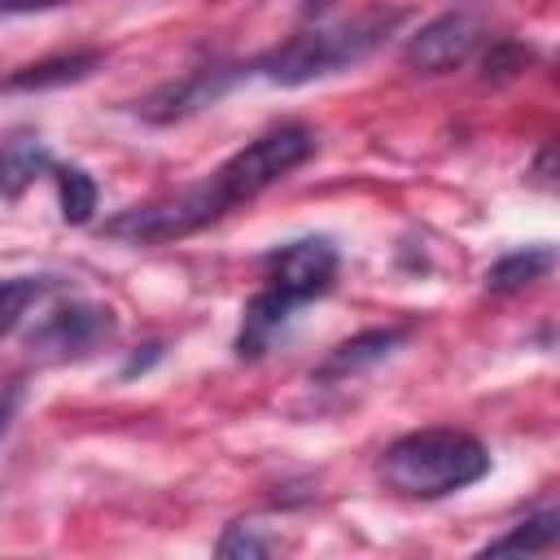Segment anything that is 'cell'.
Segmentation results:
<instances>
[{
    "label": "cell",
    "instance_id": "obj_20",
    "mask_svg": "<svg viewBox=\"0 0 560 560\" xmlns=\"http://www.w3.org/2000/svg\"><path fill=\"white\" fill-rule=\"evenodd\" d=\"M18 398H22V385H9V389L0 394V433L9 429V420H13V411H18Z\"/></svg>",
    "mask_w": 560,
    "mask_h": 560
},
{
    "label": "cell",
    "instance_id": "obj_1",
    "mask_svg": "<svg viewBox=\"0 0 560 560\" xmlns=\"http://www.w3.org/2000/svg\"><path fill=\"white\" fill-rule=\"evenodd\" d=\"M490 472V451L464 429H416L385 446L381 481L402 499H442Z\"/></svg>",
    "mask_w": 560,
    "mask_h": 560
},
{
    "label": "cell",
    "instance_id": "obj_3",
    "mask_svg": "<svg viewBox=\"0 0 560 560\" xmlns=\"http://www.w3.org/2000/svg\"><path fill=\"white\" fill-rule=\"evenodd\" d=\"M228 210H232V201L223 197V188L210 175L206 184H192V188H184L166 201L118 210L114 219H105L101 232L114 236V241H127V245H166V241H179V236H192V232L210 228Z\"/></svg>",
    "mask_w": 560,
    "mask_h": 560
},
{
    "label": "cell",
    "instance_id": "obj_19",
    "mask_svg": "<svg viewBox=\"0 0 560 560\" xmlns=\"http://www.w3.org/2000/svg\"><path fill=\"white\" fill-rule=\"evenodd\" d=\"M66 0H0V18H22V13H44V9H57Z\"/></svg>",
    "mask_w": 560,
    "mask_h": 560
},
{
    "label": "cell",
    "instance_id": "obj_18",
    "mask_svg": "<svg viewBox=\"0 0 560 560\" xmlns=\"http://www.w3.org/2000/svg\"><path fill=\"white\" fill-rule=\"evenodd\" d=\"M525 61H529V52H521V48L503 44L499 52H490V57H486V79H508V74H516Z\"/></svg>",
    "mask_w": 560,
    "mask_h": 560
},
{
    "label": "cell",
    "instance_id": "obj_8",
    "mask_svg": "<svg viewBox=\"0 0 560 560\" xmlns=\"http://www.w3.org/2000/svg\"><path fill=\"white\" fill-rule=\"evenodd\" d=\"M232 83V70H192L188 79H179V83H166V88H158L144 105H140V114L144 118H153V122H175V118H184V114H197V109H206L210 101H219L223 96V88Z\"/></svg>",
    "mask_w": 560,
    "mask_h": 560
},
{
    "label": "cell",
    "instance_id": "obj_14",
    "mask_svg": "<svg viewBox=\"0 0 560 560\" xmlns=\"http://www.w3.org/2000/svg\"><path fill=\"white\" fill-rule=\"evenodd\" d=\"M551 267H556V254H551L547 245H538V249H516V254L499 258V262L486 271V289H490V293H516V289L542 280Z\"/></svg>",
    "mask_w": 560,
    "mask_h": 560
},
{
    "label": "cell",
    "instance_id": "obj_16",
    "mask_svg": "<svg viewBox=\"0 0 560 560\" xmlns=\"http://www.w3.org/2000/svg\"><path fill=\"white\" fill-rule=\"evenodd\" d=\"M57 197L66 223H88L96 210V179L83 166H57Z\"/></svg>",
    "mask_w": 560,
    "mask_h": 560
},
{
    "label": "cell",
    "instance_id": "obj_12",
    "mask_svg": "<svg viewBox=\"0 0 560 560\" xmlns=\"http://www.w3.org/2000/svg\"><path fill=\"white\" fill-rule=\"evenodd\" d=\"M52 166L48 149L35 136H9L0 140V197H18L35 184V175H44Z\"/></svg>",
    "mask_w": 560,
    "mask_h": 560
},
{
    "label": "cell",
    "instance_id": "obj_17",
    "mask_svg": "<svg viewBox=\"0 0 560 560\" xmlns=\"http://www.w3.org/2000/svg\"><path fill=\"white\" fill-rule=\"evenodd\" d=\"M48 276H13V280H0V337L9 328H18V319L31 311V302H39L48 293Z\"/></svg>",
    "mask_w": 560,
    "mask_h": 560
},
{
    "label": "cell",
    "instance_id": "obj_7",
    "mask_svg": "<svg viewBox=\"0 0 560 560\" xmlns=\"http://www.w3.org/2000/svg\"><path fill=\"white\" fill-rule=\"evenodd\" d=\"M477 39H481V22L472 13H442L407 39L402 61L416 74H446V70H455L472 57Z\"/></svg>",
    "mask_w": 560,
    "mask_h": 560
},
{
    "label": "cell",
    "instance_id": "obj_15",
    "mask_svg": "<svg viewBox=\"0 0 560 560\" xmlns=\"http://www.w3.org/2000/svg\"><path fill=\"white\" fill-rule=\"evenodd\" d=\"M289 542L280 538V534H271L267 525H258V521H236V525H228L223 529V538H219V556L223 560H262V556H276V551H284Z\"/></svg>",
    "mask_w": 560,
    "mask_h": 560
},
{
    "label": "cell",
    "instance_id": "obj_5",
    "mask_svg": "<svg viewBox=\"0 0 560 560\" xmlns=\"http://www.w3.org/2000/svg\"><path fill=\"white\" fill-rule=\"evenodd\" d=\"M114 311L109 306H92V302H74V306H57L48 311L31 332H26V350L44 363H70V359H88L92 350H101L114 337Z\"/></svg>",
    "mask_w": 560,
    "mask_h": 560
},
{
    "label": "cell",
    "instance_id": "obj_11",
    "mask_svg": "<svg viewBox=\"0 0 560 560\" xmlns=\"http://www.w3.org/2000/svg\"><path fill=\"white\" fill-rule=\"evenodd\" d=\"M289 311H298L289 298H280L276 289H258L249 302H245V311H241V332H236V354L241 359H258V354H267V346L276 341V332L284 328V319H289Z\"/></svg>",
    "mask_w": 560,
    "mask_h": 560
},
{
    "label": "cell",
    "instance_id": "obj_4",
    "mask_svg": "<svg viewBox=\"0 0 560 560\" xmlns=\"http://www.w3.org/2000/svg\"><path fill=\"white\" fill-rule=\"evenodd\" d=\"M311 153H315V131L289 122V127H276V131L249 140L241 153H232L214 171V184L223 188V197L232 206H241V201L258 197L262 188H271L276 179H284L289 171H298Z\"/></svg>",
    "mask_w": 560,
    "mask_h": 560
},
{
    "label": "cell",
    "instance_id": "obj_13",
    "mask_svg": "<svg viewBox=\"0 0 560 560\" xmlns=\"http://www.w3.org/2000/svg\"><path fill=\"white\" fill-rule=\"evenodd\" d=\"M556 534H560V512L556 508H542V512L525 516L521 525H512L503 538H490L481 547V556H508V551L534 556V551H551L556 547Z\"/></svg>",
    "mask_w": 560,
    "mask_h": 560
},
{
    "label": "cell",
    "instance_id": "obj_2",
    "mask_svg": "<svg viewBox=\"0 0 560 560\" xmlns=\"http://www.w3.org/2000/svg\"><path fill=\"white\" fill-rule=\"evenodd\" d=\"M398 22H402L398 9H376V13L350 18L341 26H315V31H302L293 39H284L267 57H258L254 70L271 83L298 88V83H311V79H324V74H337V70L363 61Z\"/></svg>",
    "mask_w": 560,
    "mask_h": 560
},
{
    "label": "cell",
    "instance_id": "obj_6",
    "mask_svg": "<svg viewBox=\"0 0 560 560\" xmlns=\"http://www.w3.org/2000/svg\"><path fill=\"white\" fill-rule=\"evenodd\" d=\"M337 276V245L328 236H302L267 254V289L289 298L293 306L319 298Z\"/></svg>",
    "mask_w": 560,
    "mask_h": 560
},
{
    "label": "cell",
    "instance_id": "obj_10",
    "mask_svg": "<svg viewBox=\"0 0 560 560\" xmlns=\"http://www.w3.org/2000/svg\"><path fill=\"white\" fill-rule=\"evenodd\" d=\"M407 332L402 328H368V332H354L350 341L332 346L328 359L315 368V381H346V376H359L363 368L381 363Z\"/></svg>",
    "mask_w": 560,
    "mask_h": 560
},
{
    "label": "cell",
    "instance_id": "obj_9",
    "mask_svg": "<svg viewBox=\"0 0 560 560\" xmlns=\"http://www.w3.org/2000/svg\"><path fill=\"white\" fill-rule=\"evenodd\" d=\"M101 66H105V52H101V48L61 52V57H48V61H35V66L13 70L0 88H4V92H44V88H66V83H83V79H88V74H96Z\"/></svg>",
    "mask_w": 560,
    "mask_h": 560
}]
</instances>
